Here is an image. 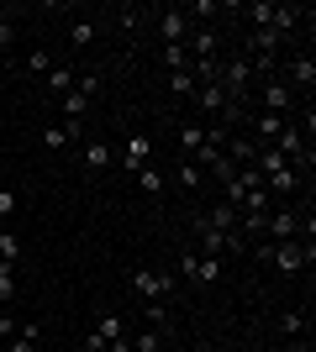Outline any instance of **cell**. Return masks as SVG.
<instances>
[{"label": "cell", "instance_id": "277c9868", "mask_svg": "<svg viewBox=\"0 0 316 352\" xmlns=\"http://www.w3.org/2000/svg\"><path fill=\"white\" fill-rule=\"evenodd\" d=\"M227 268H222V258H206V252H180V279H190V284H216Z\"/></svg>", "mask_w": 316, "mask_h": 352}, {"label": "cell", "instance_id": "5b68a950", "mask_svg": "<svg viewBox=\"0 0 316 352\" xmlns=\"http://www.w3.org/2000/svg\"><path fill=\"white\" fill-rule=\"evenodd\" d=\"M95 89H101V74H79V85L59 100L63 121H79V116H85V111H90V95H95Z\"/></svg>", "mask_w": 316, "mask_h": 352}, {"label": "cell", "instance_id": "9a60e30c", "mask_svg": "<svg viewBox=\"0 0 316 352\" xmlns=\"http://www.w3.org/2000/svg\"><path fill=\"white\" fill-rule=\"evenodd\" d=\"M79 85V74H74V63H53V69H48V89H53V95H69V89Z\"/></svg>", "mask_w": 316, "mask_h": 352}, {"label": "cell", "instance_id": "9c48e42d", "mask_svg": "<svg viewBox=\"0 0 316 352\" xmlns=\"http://www.w3.org/2000/svg\"><path fill=\"white\" fill-rule=\"evenodd\" d=\"M258 100H264V111H269V116H290L295 95H290L285 79H258Z\"/></svg>", "mask_w": 316, "mask_h": 352}, {"label": "cell", "instance_id": "2e32d148", "mask_svg": "<svg viewBox=\"0 0 316 352\" xmlns=\"http://www.w3.org/2000/svg\"><path fill=\"white\" fill-rule=\"evenodd\" d=\"M137 184H143V195H164L169 190V179H164V168H137Z\"/></svg>", "mask_w": 316, "mask_h": 352}, {"label": "cell", "instance_id": "8fae6325", "mask_svg": "<svg viewBox=\"0 0 316 352\" xmlns=\"http://www.w3.org/2000/svg\"><path fill=\"white\" fill-rule=\"evenodd\" d=\"M196 105L206 111V116H238V105L222 95V85L216 79H206V85H196Z\"/></svg>", "mask_w": 316, "mask_h": 352}, {"label": "cell", "instance_id": "f546056e", "mask_svg": "<svg viewBox=\"0 0 316 352\" xmlns=\"http://www.w3.org/2000/svg\"><path fill=\"white\" fill-rule=\"evenodd\" d=\"M0 216H6V221L16 216V190H0Z\"/></svg>", "mask_w": 316, "mask_h": 352}, {"label": "cell", "instance_id": "cb8c5ba5", "mask_svg": "<svg viewBox=\"0 0 316 352\" xmlns=\"http://www.w3.org/2000/svg\"><path fill=\"white\" fill-rule=\"evenodd\" d=\"M206 221H211V226H222V232H238V206H227V200H222Z\"/></svg>", "mask_w": 316, "mask_h": 352}, {"label": "cell", "instance_id": "6da1fadb", "mask_svg": "<svg viewBox=\"0 0 316 352\" xmlns=\"http://www.w3.org/2000/svg\"><path fill=\"white\" fill-rule=\"evenodd\" d=\"M85 352H132V337H127V321H121V310H105L95 331L85 337Z\"/></svg>", "mask_w": 316, "mask_h": 352}, {"label": "cell", "instance_id": "8992f818", "mask_svg": "<svg viewBox=\"0 0 316 352\" xmlns=\"http://www.w3.org/2000/svg\"><path fill=\"white\" fill-rule=\"evenodd\" d=\"M248 16H253V27H274V32H290V27H295V21H301L306 11H295V6H274V0H258V6H253Z\"/></svg>", "mask_w": 316, "mask_h": 352}, {"label": "cell", "instance_id": "5bb4252c", "mask_svg": "<svg viewBox=\"0 0 316 352\" xmlns=\"http://www.w3.org/2000/svg\"><path fill=\"white\" fill-rule=\"evenodd\" d=\"M111 163H116V147L111 142H85V168H90V174H105Z\"/></svg>", "mask_w": 316, "mask_h": 352}, {"label": "cell", "instance_id": "7a4b0ae2", "mask_svg": "<svg viewBox=\"0 0 316 352\" xmlns=\"http://www.w3.org/2000/svg\"><path fill=\"white\" fill-rule=\"evenodd\" d=\"M258 258L274 263L280 274H301V268L316 263V248H306V242H258Z\"/></svg>", "mask_w": 316, "mask_h": 352}, {"label": "cell", "instance_id": "3957f363", "mask_svg": "<svg viewBox=\"0 0 316 352\" xmlns=\"http://www.w3.org/2000/svg\"><path fill=\"white\" fill-rule=\"evenodd\" d=\"M132 289L148 300V305H169V289H174V274H158V268H132Z\"/></svg>", "mask_w": 316, "mask_h": 352}, {"label": "cell", "instance_id": "d6a6232c", "mask_svg": "<svg viewBox=\"0 0 316 352\" xmlns=\"http://www.w3.org/2000/svg\"><path fill=\"white\" fill-rule=\"evenodd\" d=\"M0 232H11V221H6V216H0Z\"/></svg>", "mask_w": 316, "mask_h": 352}, {"label": "cell", "instance_id": "f1b7e54d", "mask_svg": "<svg viewBox=\"0 0 316 352\" xmlns=\"http://www.w3.org/2000/svg\"><path fill=\"white\" fill-rule=\"evenodd\" d=\"M53 69V53H48V47H32L27 53V74H48Z\"/></svg>", "mask_w": 316, "mask_h": 352}, {"label": "cell", "instance_id": "e0dca14e", "mask_svg": "<svg viewBox=\"0 0 316 352\" xmlns=\"http://www.w3.org/2000/svg\"><path fill=\"white\" fill-rule=\"evenodd\" d=\"M164 337H169L164 326H148V331H137V337H132V352H158V347H164Z\"/></svg>", "mask_w": 316, "mask_h": 352}, {"label": "cell", "instance_id": "52a82bcc", "mask_svg": "<svg viewBox=\"0 0 316 352\" xmlns=\"http://www.w3.org/2000/svg\"><path fill=\"white\" fill-rule=\"evenodd\" d=\"M158 37H164V47H185V37H190V16H185V6H169V11H158Z\"/></svg>", "mask_w": 316, "mask_h": 352}, {"label": "cell", "instance_id": "ac0fdd59", "mask_svg": "<svg viewBox=\"0 0 316 352\" xmlns=\"http://www.w3.org/2000/svg\"><path fill=\"white\" fill-rule=\"evenodd\" d=\"M37 337H43V326L27 321V326H21V331L11 337V352H37Z\"/></svg>", "mask_w": 316, "mask_h": 352}, {"label": "cell", "instance_id": "7c38bea8", "mask_svg": "<svg viewBox=\"0 0 316 352\" xmlns=\"http://www.w3.org/2000/svg\"><path fill=\"white\" fill-rule=\"evenodd\" d=\"M116 163L127 168V174H137V168H148V163H153V142H148L143 132H137V137H127V142H121V153H116Z\"/></svg>", "mask_w": 316, "mask_h": 352}, {"label": "cell", "instance_id": "4dcf8cb0", "mask_svg": "<svg viewBox=\"0 0 316 352\" xmlns=\"http://www.w3.org/2000/svg\"><path fill=\"white\" fill-rule=\"evenodd\" d=\"M16 331H21V321H16V316H0V337L11 342V337H16Z\"/></svg>", "mask_w": 316, "mask_h": 352}, {"label": "cell", "instance_id": "44dd1931", "mask_svg": "<svg viewBox=\"0 0 316 352\" xmlns=\"http://www.w3.org/2000/svg\"><path fill=\"white\" fill-rule=\"evenodd\" d=\"M185 16H190V27H196V21L206 27L211 16H222V6H216V0H196V6H185Z\"/></svg>", "mask_w": 316, "mask_h": 352}, {"label": "cell", "instance_id": "1f68e13d", "mask_svg": "<svg viewBox=\"0 0 316 352\" xmlns=\"http://www.w3.org/2000/svg\"><path fill=\"white\" fill-rule=\"evenodd\" d=\"M11 43H16V21H0V53H6Z\"/></svg>", "mask_w": 316, "mask_h": 352}, {"label": "cell", "instance_id": "4fadbf2b", "mask_svg": "<svg viewBox=\"0 0 316 352\" xmlns=\"http://www.w3.org/2000/svg\"><path fill=\"white\" fill-rule=\"evenodd\" d=\"M285 85H290V95L301 89L306 100H311V89H316V58H311V53H301V58H290V74H285Z\"/></svg>", "mask_w": 316, "mask_h": 352}, {"label": "cell", "instance_id": "d6986e66", "mask_svg": "<svg viewBox=\"0 0 316 352\" xmlns=\"http://www.w3.org/2000/svg\"><path fill=\"white\" fill-rule=\"evenodd\" d=\"M280 331H285L290 342H301L306 337V310H285V316H280Z\"/></svg>", "mask_w": 316, "mask_h": 352}, {"label": "cell", "instance_id": "30bf717a", "mask_svg": "<svg viewBox=\"0 0 316 352\" xmlns=\"http://www.w3.org/2000/svg\"><path fill=\"white\" fill-rule=\"evenodd\" d=\"M43 142H48V153H63L69 142H85V116H79V121H48Z\"/></svg>", "mask_w": 316, "mask_h": 352}, {"label": "cell", "instance_id": "484cf974", "mask_svg": "<svg viewBox=\"0 0 316 352\" xmlns=\"http://www.w3.org/2000/svg\"><path fill=\"white\" fill-rule=\"evenodd\" d=\"M16 300V263H0V305Z\"/></svg>", "mask_w": 316, "mask_h": 352}, {"label": "cell", "instance_id": "4316f807", "mask_svg": "<svg viewBox=\"0 0 316 352\" xmlns=\"http://www.w3.org/2000/svg\"><path fill=\"white\" fill-rule=\"evenodd\" d=\"M21 258V236L16 232H0V263H16Z\"/></svg>", "mask_w": 316, "mask_h": 352}, {"label": "cell", "instance_id": "7402d4cb", "mask_svg": "<svg viewBox=\"0 0 316 352\" xmlns=\"http://www.w3.org/2000/svg\"><path fill=\"white\" fill-rule=\"evenodd\" d=\"M174 184H180V190H196V184H200V168L190 158H180V163H174Z\"/></svg>", "mask_w": 316, "mask_h": 352}, {"label": "cell", "instance_id": "ffe728a7", "mask_svg": "<svg viewBox=\"0 0 316 352\" xmlns=\"http://www.w3.org/2000/svg\"><path fill=\"white\" fill-rule=\"evenodd\" d=\"M169 89L180 95V100H196V74L190 69H180V74H169Z\"/></svg>", "mask_w": 316, "mask_h": 352}, {"label": "cell", "instance_id": "603a6c76", "mask_svg": "<svg viewBox=\"0 0 316 352\" xmlns=\"http://www.w3.org/2000/svg\"><path fill=\"white\" fill-rule=\"evenodd\" d=\"M69 43H74V47H90L95 43V21H90V16H79L74 27H69Z\"/></svg>", "mask_w": 316, "mask_h": 352}, {"label": "cell", "instance_id": "83f0119b", "mask_svg": "<svg viewBox=\"0 0 316 352\" xmlns=\"http://www.w3.org/2000/svg\"><path fill=\"white\" fill-rule=\"evenodd\" d=\"M158 58H164V69H169V74H180V69H190V53H185V47H164V53H158Z\"/></svg>", "mask_w": 316, "mask_h": 352}, {"label": "cell", "instance_id": "836d02e7", "mask_svg": "<svg viewBox=\"0 0 316 352\" xmlns=\"http://www.w3.org/2000/svg\"><path fill=\"white\" fill-rule=\"evenodd\" d=\"M0 21H11V11H0Z\"/></svg>", "mask_w": 316, "mask_h": 352}, {"label": "cell", "instance_id": "d4e9b609", "mask_svg": "<svg viewBox=\"0 0 316 352\" xmlns=\"http://www.w3.org/2000/svg\"><path fill=\"white\" fill-rule=\"evenodd\" d=\"M200 142H206V126H196V121H185V126H180V153H196Z\"/></svg>", "mask_w": 316, "mask_h": 352}, {"label": "cell", "instance_id": "ba28073f", "mask_svg": "<svg viewBox=\"0 0 316 352\" xmlns=\"http://www.w3.org/2000/svg\"><path fill=\"white\" fill-rule=\"evenodd\" d=\"M295 232H301V210H269L264 216V242H295Z\"/></svg>", "mask_w": 316, "mask_h": 352}]
</instances>
